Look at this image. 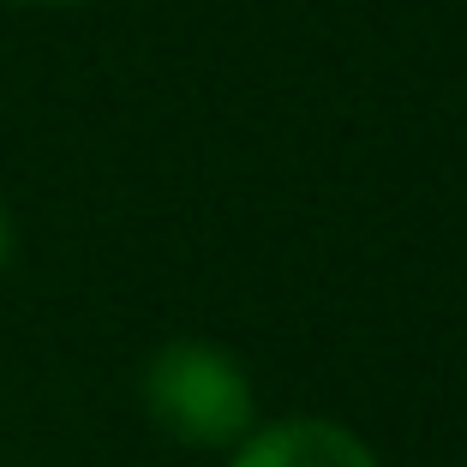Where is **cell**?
<instances>
[{
  "mask_svg": "<svg viewBox=\"0 0 467 467\" xmlns=\"http://www.w3.org/2000/svg\"><path fill=\"white\" fill-rule=\"evenodd\" d=\"M18 6H90V0H18Z\"/></svg>",
  "mask_w": 467,
  "mask_h": 467,
  "instance_id": "277c9868",
  "label": "cell"
},
{
  "mask_svg": "<svg viewBox=\"0 0 467 467\" xmlns=\"http://www.w3.org/2000/svg\"><path fill=\"white\" fill-rule=\"evenodd\" d=\"M144 413L162 438L186 450H234L258 426V389L246 366L216 342H168L144 366Z\"/></svg>",
  "mask_w": 467,
  "mask_h": 467,
  "instance_id": "6da1fadb",
  "label": "cell"
},
{
  "mask_svg": "<svg viewBox=\"0 0 467 467\" xmlns=\"http://www.w3.org/2000/svg\"><path fill=\"white\" fill-rule=\"evenodd\" d=\"M228 467H384L359 431L336 426V420H270L252 426L234 443Z\"/></svg>",
  "mask_w": 467,
  "mask_h": 467,
  "instance_id": "7a4b0ae2",
  "label": "cell"
},
{
  "mask_svg": "<svg viewBox=\"0 0 467 467\" xmlns=\"http://www.w3.org/2000/svg\"><path fill=\"white\" fill-rule=\"evenodd\" d=\"M13 252H18V234H13V216H6V204H0V275H6Z\"/></svg>",
  "mask_w": 467,
  "mask_h": 467,
  "instance_id": "3957f363",
  "label": "cell"
}]
</instances>
